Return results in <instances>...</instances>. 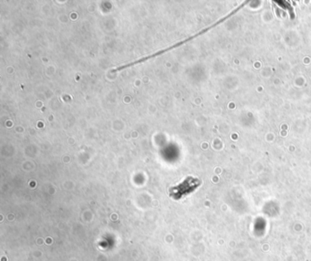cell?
Listing matches in <instances>:
<instances>
[{
	"label": "cell",
	"mask_w": 311,
	"mask_h": 261,
	"mask_svg": "<svg viewBox=\"0 0 311 261\" xmlns=\"http://www.w3.org/2000/svg\"><path fill=\"white\" fill-rule=\"evenodd\" d=\"M199 185V181L196 178L191 176L185 178L182 183L169 189V196L175 200H179L182 197L193 192Z\"/></svg>",
	"instance_id": "1"
}]
</instances>
